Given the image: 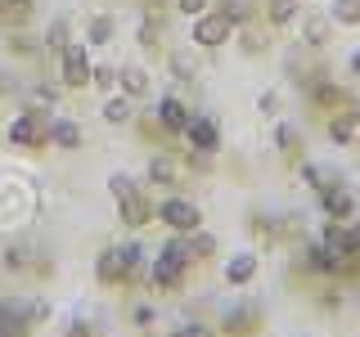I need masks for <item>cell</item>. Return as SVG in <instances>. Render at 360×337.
Returning a JSON list of instances; mask_svg holds the SVG:
<instances>
[{
  "mask_svg": "<svg viewBox=\"0 0 360 337\" xmlns=\"http://www.w3.org/2000/svg\"><path fill=\"white\" fill-rule=\"evenodd\" d=\"M189 37H194V45H198V50H217V45H225V41L234 37V22L225 18L221 9H217V14L207 9L202 18H194V32H189Z\"/></svg>",
  "mask_w": 360,
  "mask_h": 337,
  "instance_id": "obj_6",
  "label": "cell"
},
{
  "mask_svg": "<svg viewBox=\"0 0 360 337\" xmlns=\"http://www.w3.org/2000/svg\"><path fill=\"white\" fill-rule=\"evenodd\" d=\"M234 37H239V50H243V54H262L266 45H270V37H266L262 27H257L252 18H248V22H239V27H234Z\"/></svg>",
  "mask_w": 360,
  "mask_h": 337,
  "instance_id": "obj_21",
  "label": "cell"
},
{
  "mask_svg": "<svg viewBox=\"0 0 360 337\" xmlns=\"http://www.w3.org/2000/svg\"><path fill=\"white\" fill-rule=\"evenodd\" d=\"M275 104H279V95H275V90H266V95H262V112H275Z\"/></svg>",
  "mask_w": 360,
  "mask_h": 337,
  "instance_id": "obj_39",
  "label": "cell"
},
{
  "mask_svg": "<svg viewBox=\"0 0 360 337\" xmlns=\"http://www.w3.org/2000/svg\"><path fill=\"white\" fill-rule=\"evenodd\" d=\"M63 337H95V329H90V319H68Z\"/></svg>",
  "mask_w": 360,
  "mask_h": 337,
  "instance_id": "obj_36",
  "label": "cell"
},
{
  "mask_svg": "<svg viewBox=\"0 0 360 337\" xmlns=\"http://www.w3.org/2000/svg\"><path fill=\"white\" fill-rule=\"evenodd\" d=\"M172 77L176 81H194V59L189 54H172Z\"/></svg>",
  "mask_w": 360,
  "mask_h": 337,
  "instance_id": "obj_33",
  "label": "cell"
},
{
  "mask_svg": "<svg viewBox=\"0 0 360 337\" xmlns=\"http://www.w3.org/2000/svg\"><path fill=\"white\" fill-rule=\"evenodd\" d=\"M99 112H104V121H112V126H127V121L135 117V99H127L122 90H112V95H104Z\"/></svg>",
  "mask_w": 360,
  "mask_h": 337,
  "instance_id": "obj_18",
  "label": "cell"
},
{
  "mask_svg": "<svg viewBox=\"0 0 360 337\" xmlns=\"http://www.w3.org/2000/svg\"><path fill=\"white\" fill-rule=\"evenodd\" d=\"M95 279H99V284H108V288L127 279V270H122V252H117V247H104V252L95 256Z\"/></svg>",
  "mask_w": 360,
  "mask_h": 337,
  "instance_id": "obj_17",
  "label": "cell"
},
{
  "mask_svg": "<svg viewBox=\"0 0 360 337\" xmlns=\"http://www.w3.org/2000/svg\"><path fill=\"white\" fill-rule=\"evenodd\" d=\"M333 22L360 27V0H333Z\"/></svg>",
  "mask_w": 360,
  "mask_h": 337,
  "instance_id": "obj_29",
  "label": "cell"
},
{
  "mask_svg": "<svg viewBox=\"0 0 360 337\" xmlns=\"http://www.w3.org/2000/svg\"><path fill=\"white\" fill-rule=\"evenodd\" d=\"M162 256H172L180 265H194V247H189V234H167V243L158 247Z\"/></svg>",
  "mask_w": 360,
  "mask_h": 337,
  "instance_id": "obj_23",
  "label": "cell"
},
{
  "mask_svg": "<svg viewBox=\"0 0 360 337\" xmlns=\"http://www.w3.org/2000/svg\"><path fill=\"white\" fill-rule=\"evenodd\" d=\"M158 220H162L172 234H194V230H202V207L194 198L172 194L167 202H158Z\"/></svg>",
  "mask_w": 360,
  "mask_h": 337,
  "instance_id": "obj_4",
  "label": "cell"
},
{
  "mask_svg": "<svg viewBox=\"0 0 360 337\" xmlns=\"http://www.w3.org/2000/svg\"><path fill=\"white\" fill-rule=\"evenodd\" d=\"M189 247H194V261H207V256L217 252V234L194 230V234H189Z\"/></svg>",
  "mask_w": 360,
  "mask_h": 337,
  "instance_id": "obj_27",
  "label": "cell"
},
{
  "mask_svg": "<svg viewBox=\"0 0 360 337\" xmlns=\"http://www.w3.org/2000/svg\"><path fill=\"white\" fill-rule=\"evenodd\" d=\"M68 45H72V41H68V18H54V22H50V27H45V50H54V54H63V50H68Z\"/></svg>",
  "mask_w": 360,
  "mask_h": 337,
  "instance_id": "obj_25",
  "label": "cell"
},
{
  "mask_svg": "<svg viewBox=\"0 0 360 337\" xmlns=\"http://www.w3.org/2000/svg\"><path fill=\"white\" fill-rule=\"evenodd\" d=\"M180 180V162L172 153H153L149 166H144V185H158V189H172Z\"/></svg>",
  "mask_w": 360,
  "mask_h": 337,
  "instance_id": "obj_15",
  "label": "cell"
},
{
  "mask_svg": "<svg viewBox=\"0 0 360 337\" xmlns=\"http://www.w3.org/2000/svg\"><path fill=\"white\" fill-rule=\"evenodd\" d=\"M135 41H140V45H158V22H140V27H135Z\"/></svg>",
  "mask_w": 360,
  "mask_h": 337,
  "instance_id": "obj_38",
  "label": "cell"
},
{
  "mask_svg": "<svg viewBox=\"0 0 360 337\" xmlns=\"http://www.w3.org/2000/svg\"><path fill=\"white\" fill-rule=\"evenodd\" d=\"M176 9H180V14H189V18H202L212 9V0H176Z\"/></svg>",
  "mask_w": 360,
  "mask_h": 337,
  "instance_id": "obj_35",
  "label": "cell"
},
{
  "mask_svg": "<svg viewBox=\"0 0 360 337\" xmlns=\"http://www.w3.org/2000/svg\"><path fill=\"white\" fill-rule=\"evenodd\" d=\"M112 37H117V22H112V14H95L86 22V45H108Z\"/></svg>",
  "mask_w": 360,
  "mask_h": 337,
  "instance_id": "obj_22",
  "label": "cell"
},
{
  "mask_svg": "<svg viewBox=\"0 0 360 337\" xmlns=\"http://www.w3.org/2000/svg\"><path fill=\"white\" fill-rule=\"evenodd\" d=\"M324 131H329V140L338 144V149L356 144V140H360V108H356V104H352V108H338Z\"/></svg>",
  "mask_w": 360,
  "mask_h": 337,
  "instance_id": "obj_10",
  "label": "cell"
},
{
  "mask_svg": "<svg viewBox=\"0 0 360 337\" xmlns=\"http://www.w3.org/2000/svg\"><path fill=\"white\" fill-rule=\"evenodd\" d=\"M108 194L117 198V216L127 220V230H144L149 220H158V207L144 198V185H135L127 171L108 176Z\"/></svg>",
  "mask_w": 360,
  "mask_h": 337,
  "instance_id": "obj_1",
  "label": "cell"
},
{
  "mask_svg": "<svg viewBox=\"0 0 360 337\" xmlns=\"http://www.w3.org/2000/svg\"><path fill=\"white\" fill-rule=\"evenodd\" d=\"M185 275H189V265H180V261H172V256L153 252V261H149V288L180 292V288H185Z\"/></svg>",
  "mask_w": 360,
  "mask_h": 337,
  "instance_id": "obj_7",
  "label": "cell"
},
{
  "mask_svg": "<svg viewBox=\"0 0 360 337\" xmlns=\"http://www.w3.org/2000/svg\"><path fill=\"white\" fill-rule=\"evenodd\" d=\"M257 329H262L257 306H234V310H225V319H221V333L225 337H252Z\"/></svg>",
  "mask_w": 360,
  "mask_h": 337,
  "instance_id": "obj_13",
  "label": "cell"
},
{
  "mask_svg": "<svg viewBox=\"0 0 360 337\" xmlns=\"http://www.w3.org/2000/svg\"><path fill=\"white\" fill-rule=\"evenodd\" d=\"M347 67H352V72L360 77V50H352V59H347Z\"/></svg>",
  "mask_w": 360,
  "mask_h": 337,
  "instance_id": "obj_40",
  "label": "cell"
},
{
  "mask_svg": "<svg viewBox=\"0 0 360 337\" xmlns=\"http://www.w3.org/2000/svg\"><path fill=\"white\" fill-rule=\"evenodd\" d=\"M82 121H72V117H54L50 126H45V144H50V149H82Z\"/></svg>",
  "mask_w": 360,
  "mask_h": 337,
  "instance_id": "obj_12",
  "label": "cell"
},
{
  "mask_svg": "<svg viewBox=\"0 0 360 337\" xmlns=\"http://www.w3.org/2000/svg\"><path fill=\"white\" fill-rule=\"evenodd\" d=\"M185 144H189L194 153H202V157L217 153V149H221V121H217V117H194V121L185 126Z\"/></svg>",
  "mask_w": 360,
  "mask_h": 337,
  "instance_id": "obj_8",
  "label": "cell"
},
{
  "mask_svg": "<svg viewBox=\"0 0 360 337\" xmlns=\"http://www.w3.org/2000/svg\"><path fill=\"white\" fill-rule=\"evenodd\" d=\"M257 270H262V256L257 252H234L230 261H225V284L230 288H243L257 279Z\"/></svg>",
  "mask_w": 360,
  "mask_h": 337,
  "instance_id": "obj_14",
  "label": "cell"
},
{
  "mask_svg": "<svg viewBox=\"0 0 360 337\" xmlns=\"http://www.w3.org/2000/svg\"><path fill=\"white\" fill-rule=\"evenodd\" d=\"M0 315L5 319H18V324H37L45 319V301H32V297H0Z\"/></svg>",
  "mask_w": 360,
  "mask_h": 337,
  "instance_id": "obj_16",
  "label": "cell"
},
{
  "mask_svg": "<svg viewBox=\"0 0 360 337\" xmlns=\"http://www.w3.org/2000/svg\"><path fill=\"white\" fill-rule=\"evenodd\" d=\"M0 5H32V0H0Z\"/></svg>",
  "mask_w": 360,
  "mask_h": 337,
  "instance_id": "obj_41",
  "label": "cell"
},
{
  "mask_svg": "<svg viewBox=\"0 0 360 337\" xmlns=\"http://www.w3.org/2000/svg\"><path fill=\"white\" fill-rule=\"evenodd\" d=\"M172 337H217V329L212 324H198V319H185V324H176Z\"/></svg>",
  "mask_w": 360,
  "mask_h": 337,
  "instance_id": "obj_31",
  "label": "cell"
},
{
  "mask_svg": "<svg viewBox=\"0 0 360 337\" xmlns=\"http://www.w3.org/2000/svg\"><path fill=\"white\" fill-rule=\"evenodd\" d=\"M50 104H32L22 108L14 121H9V144L14 149H37V144H45V126H50Z\"/></svg>",
  "mask_w": 360,
  "mask_h": 337,
  "instance_id": "obj_2",
  "label": "cell"
},
{
  "mask_svg": "<svg viewBox=\"0 0 360 337\" xmlns=\"http://www.w3.org/2000/svg\"><path fill=\"white\" fill-rule=\"evenodd\" d=\"M315 198H320L324 220H333V225H347V220H356V216H360V198L342 185V180H338V185H329V189H320Z\"/></svg>",
  "mask_w": 360,
  "mask_h": 337,
  "instance_id": "obj_5",
  "label": "cell"
},
{
  "mask_svg": "<svg viewBox=\"0 0 360 337\" xmlns=\"http://www.w3.org/2000/svg\"><path fill=\"white\" fill-rule=\"evenodd\" d=\"M153 5H167V0H153ZM172 5H176V0H172Z\"/></svg>",
  "mask_w": 360,
  "mask_h": 337,
  "instance_id": "obj_42",
  "label": "cell"
},
{
  "mask_svg": "<svg viewBox=\"0 0 360 337\" xmlns=\"http://www.w3.org/2000/svg\"><path fill=\"white\" fill-rule=\"evenodd\" d=\"M5 265H9V270H37V256H32L27 247H18V243H14V247L5 252Z\"/></svg>",
  "mask_w": 360,
  "mask_h": 337,
  "instance_id": "obj_30",
  "label": "cell"
},
{
  "mask_svg": "<svg viewBox=\"0 0 360 337\" xmlns=\"http://www.w3.org/2000/svg\"><path fill=\"white\" fill-rule=\"evenodd\" d=\"M347 247H352V252H347V275H356L360 270V216L347 220Z\"/></svg>",
  "mask_w": 360,
  "mask_h": 337,
  "instance_id": "obj_26",
  "label": "cell"
},
{
  "mask_svg": "<svg viewBox=\"0 0 360 337\" xmlns=\"http://www.w3.org/2000/svg\"><path fill=\"white\" fill-rule=\"evenodd\" d=\"M189 121H194V112H189V104L180 95H162V99H158V126H162L167 135H185Z\"/></svg>",
  "mask_w": 360,
  "mask_h": 337,
  "instance_id": "obj_9",
  "label": "cell"
},
{
  "mask_svg": "<svg viewBox=\"0 0 360 337\" xmlns=\"http://www.w3.org/2000/svg\"><path fill=\"white\" fill-rule=\"evenodd\" d=\"M153 319H158V310L149 306V301H140V306H131V324H135V329H149Z\"/></svg>",
  "mask_w": 360,
  "mask_h": 337,
  "instance_id": "obj_34",
  "label": "cell"
},
{
  "mask_svg": "<svg viewBox=\"0 0 360 337\" xmlns=\"http://www.w3.org/2000/svg\"><path fill=\"white\" fill-rule=\"evenodd\" d=\"M122 252V270H127V279H122V284H140V279H149V247H144L140 239H131V243H122L117 247Z\"/></svg>",
  "mask_w": 360,
  "mask_h": 337,
  "instance_id": "obj_11",
  "label": "cell"
},
{
  "mask_svg": "<svg viewBox=\"0 0 360 337\" xmlns=\"http://www.w3.org/2000/svg\"><path fill=\"white\" fill-rule=\"evenodd\" d=\"M275 144H279V153H297V131H292L288 126V121H279V126H275Z\"/></svg>",
  "mask_w": 360,
  "mask_h": 337,
  "instance_id": "obj_32",
  "label": "cell"
},
{
  "mask_svg": "<svg viewBox=\"0 0 360 337\" xmlns=\"http://www.w3.org/2000/svg\"><path fill=\"white\" fill-rule=\"evenodd\" d=\"M90 86H95V90H104V95H112V90H117V67L95 63V72H90Z\"/></svg>",
  "mask_w": 360,
  "mask_h": 337,
  "instance_id": "obj_28",
  "label": "cell"
},
{
  "mask_svg": "<svg viewBox=\"0 0 360 337\" xmlns=\"http://www.w3.org/2000/svg\"><path fill=\"white\" fill-rule=\"evenodd\" d=\"M302 18V0H266V22L270 27H292Z\"/></svg>",
  "mask_w": 360,
  "mask_h": 337,
  "instance_id": "obj_20",
  "label": "cell"
},
{
  "mask_svg": "<svg viewBox=\"0 0 360 337\" xmlns=\"http://www.w3.org/2000/svg\"><path fill=\"white\" fill-rule=\"evenodd\" d=\"M149 72H144V67H117V90H122V95H127V99H144V95H149Z\"/></svg>",
  "mask_w": 360,
  "mask_h": 337,
  "instance_id": "obj_19",
  "label": "cell"
},
{
  "mask_svg": "<svg viewBox=\"0 0 360 337\" xmlns=\"http://www.w3.org/2000/svg\"><path fill=\"white\" fill-rule=\"evenodd\" d=\"M329 32H333V18H324V14H311L307 18V45H329Z\"/></svg>",
  "mask_w": 360,
  "mask_h": 337,
  "instance_id": "obj_24",
  "label": "cell"
},
{
  "mask_svg": "<svg viewBox=\"0 0 360 337\" xmlns=\"http://www.w3.org/2000/svg\"><path fill=\"white\" fill-rule=\"evenodd\" d=\"M90 72H95V63H90V45L86 41H72L59 54V86L63 90H86L90 86Z\"/></svg>",
  "mask_w": 360,
  "mask_h": 337,
  "instance_id": "obj_3",
  "label": "cell"
},
{
  "mask_svg": "<svg viewBox=\"0 0 360 337\" xmlns=\"http://www.w3.org/2000/svg\"><path fill=\"white\" fill-rule=\"evenodd\" d=\"M0 337H27V324L5 319V315H0Z\"/></svg>",
  "mask_w": 360,
  "mask_h": 337,
  "instance_id": "obj_37",
  "label": "cell"
}]
</instances>
